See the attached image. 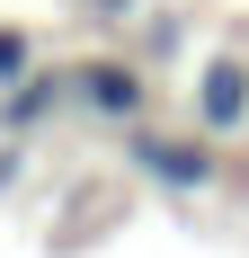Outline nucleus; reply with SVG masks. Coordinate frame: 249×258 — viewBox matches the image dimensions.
Here are the masks:
<instances>
[{
    "instance_id": "nucleus-1",
    "label": "nucleus",
    "mask_w": 249,
    "mask_h": 258,
    "mask_svg": "<svg viewBox=\"0 0 249 258\" xmlns=\"http://www.w3.org/2000/svg\"><path fill=\"white\" fill-rule=\"evenodd\" d=\"M125 160H134L143 178L178 187V196L214 187V152H205V143H178V134H151V125H134V134H125Z\"/></svg>"
},
{
    "instance_id": "nucleus-2",
    "label": "nucleus",
    "mask_w": 249,
    "mask_h": 258,
    "mask_svg": "<svg viewBox=\"0 0 249 258\" xmlns=\"http://www.w3.org/2000/svg\"><path fill=\"white\" fill-rule=\"evenodd\" d=\"M240 116H249V62L223 53V62L196 72V125H205V134H231Z\"/></svg>"
},
{
    "instance_id": "nucleus-3",
    "label": "nucleus",
    "mask_w": 249,
    "mask_h": 258,
    "mask_svg": "<svg viewBox=\"0 0 249 258\" xmlns=\"http://www.w3.org/2000/svg\"><path fill=\"white\" fill-rule=\"evenodd\" d=\"M72 89L98 107V116H143V72H134V62H116V53L80 62V72H72Z\"/></svg>"
},
{
    "instance_id": "nucleus-4",
    "label": "nucleus",
    "mask_w": 249,
    "mask_h": 258,
    "mask_svg": "<svg viewBox=\"0 0 249 258\" xmlns=\"http://www.w3.org/2000/svg\"><path fill=\"white\" fill-rule=\"evenodd\" d=\"M63 89H72V80H63V72H27L18 80V89H9V125H36V116H53V98H63Z\"/></svg>"
},
{
    "instance_id": "nucleus-5",
    "label": "nucleus",
    "mask_w": 249,
    "mask_h": 258,
    "mask_svg": "<svg viewBox=\"0 0 249 258\" xmlns=\"http://www.w3.org/2000/svg\"><path fill=\"white\" fill-rule=\"evenodd\" d=\"M27 72H36V36H18V27H0V89H18Z\"/></svg>"
},
{
    "instance_id": "nucleus-6",
    "label": "nucleus",
    "mask_w": 249,
    "mask_h": 258,
    "mask_svg": "<svg viewBox=\"0 0 249 258\" xmlns=\"http://www.w3.org/2000/svg\"><path fill=\"white\" fill-rule=\"evenodd\" d=\"M89 9H98V18H134V0H89Z\"/></svg>"
}]
</instances>
